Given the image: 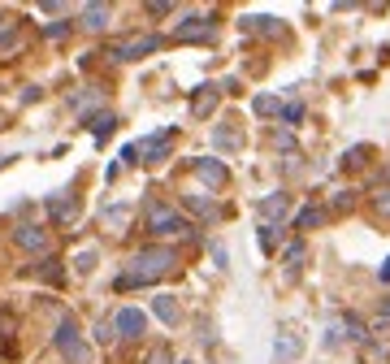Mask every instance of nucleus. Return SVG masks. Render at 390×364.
Here are the masks:
<instances>
[{
  "label": "nucleus",
  "mask_w": 390,
  "mask_h": 364,
  "mask_svg": "<svg viewBox=\"0 0 390 364\" xmlns=\"http://www.w3.org/2000/svg\"><path fill=\"white\" fill-rule=\"evenodd\" d=\"M174 265H178V256H174L170 247H143V251L130 256V269L118 278V291H126V286H148V282H156L160 274H170Z\"/></svg>",
  "instance_id": "1"
},
{
  "label": "nucleus",
  "mask_w": 390,
  "mask_h": 364,
  "mask_svg": "<svg viewBox=\"0 0 390 364\" xmlns=\"http://www.w3.org/2000/svg\"><path fill=\"white\" fill-rule=\"evenodd\" d=\"M52 343H57V351H61L66 364H91V347L83 343L74 317H61V326H57V334H52Z\"/></svg>",
  "instance_id": "2"
},
{
  "label": "nucleus",
  "mask_w": 390,
  "mask_h": 364,
  "mask_svg": "<svg viewBox=\"0 0 390 364\" xmlns=\"http://www.w3.org/2000/svg\"><path fill=\"white\" fill-rule=\"evenodd\" d=\"M148 230H152L156 239H178V234L191 230V222L178 213V208H170V204H152V208H148Z\"/></svg>",
  "instance_id": "3"
},
{
  "label": "nucleus",
  "mask_w": 390,
  "mask_h": 364,
  "mask_svg": "<svg viewBox=\"0 0 390 364\" xmlns=\"http://www.w3.org/2000/svg\"><path fill=\"white\" fill-rule=\"evenodd\" d=\"M156 48H160V35H139V39H126L118 48H108V57L113 61H139V57H148V52H156Z\"/></svg>",
  "instance_id": "4"
},
{
  "label": "nucleus",
  "mask_w": 390,
  "mask_h": 364,
  "mask_svg": "<svg viewBox=\"0 0 390 364\" xmlns=\"http://www.w3.org/2000/svg\"><path fill=\"white\" fill-rule=\"evenodd\" d=\"M113 330H118V338H143V330H148V317L139 308H122L118 317H113Z\"/></svg>",
  "instance_id": "5"
},
{
  "label": "nucleus",
  "mask_w": 390,
  "mask_h": 364,
  "mask_svg": "<svg viewBox=\"0 0 390 364\" xmlns=\"http://www.w3.org/2000/svg\"><path fill=\"white\" fill-rule=\"evenodd\" d=\"M299 351H304V338H299L295 330H277V338H273V360H277V364L299 360Z\"/></svg>",
  "instance_id": "6"
},
{
  "label": "nucleus",
  "mask_w": 390,
  "mask_h": 364,
  "mask_svg": "<svg viewBox=\"0 0 390 364\" xmlns=\"http://www.w3.org/2000/svg\"><path fill=\"white\" fill-rule=\"evenodd\" d=\"M195 174H200V182H208L212 191H217V187H226V182H230V170H226V165H221V161H217V156H200V161H195Z\"/></svg>",
  "instance_id": "7"
},
{
  "label": "nucleus",
  "mask_w": 390,
  "mask_h": 364,
  "mask_svg": "<svg viewBox=\"0 0 390 364\" xmlns=\"http://www.w3.org/2000/svg\"><path fill=\"white\" fill-rule=\"evenodd\" d=\"M287 208H291V195H287V191L265 195V199H260V222H273V226H277V217H287Z\"/></svg>",
  "instance_id": "8"
},
{
  "label": "nucleus",
  "mask_w": 390,
  "mask_h": 364,
  "mask_svg": "<svg viewBox=\"0 0 390 364\" xmlns=\"http://www.w3.org/2000/svg\"><path fill=\"white\" fill-rule=\"evenodd\" d=\"M14 243H18L22 251H48V230H43V226H18Z\"/></svg>",
  "instance_id": "9"
},
{
  "label": "nucleus",
  "mask_w": 390,
  "mask_h": 364,
  "mask_svg": "<svg viewBox=\"0 0 390 364\" xmlns=\"http://www.w3.org/2000/svg\"><path fill=\"white\" fill-rule=\"evenodd\" d=\"M152 312H156V321H165L170 330L183 321V308L174 303V295H156V299H152Z\"/></svg>",
  "instance_id": "10"
},
{
  "label": "nucleus",
  "mask_w": 390,
  "mask_h": 364,
  "mask_svg": "<svg viewBox=\"0 0 390 364\" xmlns=\"http://www.w3.org/2000/svg\"><path fill=\"white\" fill-rule=\"evenodd\" d=\"M78 18H83L87 31H104V26H108V5H83Z\"/></svg>",
  "instance_id": "11"
},
{
  "label": "nucleus",
  "mask_w": 390,
  "mask_h": 364,
  "mask_svg": "<svg viewBox=\"0 0 390 364\" xmlns=\"http://www.w3.org/2000/svg\"><path fill=\"white\" fill-rule=\"evenodd\" d=\"M212 35V26L204 22V18H187L178 31H174V39H208Z\"/></svg>",
  "instance_id": "12"
},
{
  "label": "nucleus",
  "mask_w": 390,
  "mask_h": 364,
  "mask_svg": "<svg viewBox=\"0 0 390 364\" xmlns=\"http://www.w3.org/2000/svg\"><path fill=\"white\" fill-rule=\"evenodd\" d=\"M325 226V208H299L295 213V230H317Z\"/></svg>",
  "instance_id": "13"
},
{
  "label": "nucleus",
  "mask_w": 390,
  "mask_h": 364,
  "mask_svg": "<svg viewBox=\"0 0 390 364\" xmlns=\"http://www.w3.org/2000/svg\"><path fill=\"white\" fill-rule=\"evenodd\" d=\"M87 126H91V135H96V139H104L108 130L118 126V118H113V113H96V118H87Z\"/></svg>",
  "instance_id": "14"
},
{
  "label": "nucleus",
  "mask_w": 390,
  "mask_h": 364,
  "mask_svg": "<svg viewBox=\"0 0 390 364\" xmlns=\"http://www.w3.org/2000/svg\"><path fill=\"white\" fill-rule=\"evenodd\" d=\"M212 104H217V87H200V95H195V100H191V109H195V113H200V118H204V113H208V109H212Z\"/></svg>",
  "instance_id": "15"
},
{
  "label": "nucleus",
  "mask_w": 390,
  "mask_h": 364,
  "mask_svg": "<svg viewBox=\"0 0 390 364\" xmlns=\"http://www.w3.org/2000/svg\"><path fill=\"white\" fill-rule=\"evenodd\" d=\"M48 208H52V217H57V222H70V217H74V199H66V195H61V199L52 195Z\"/></svg>",
  "instance_id": "16"
},
{
  "label": "nucleus",
  "mask_w": 390,
  "mask_h": 364,
  "mask_svg": "<svg viewBox=\"0 0 390 364\" xmlns=\"http://www.w3.org/2000/svg\"><path fill=\"white\" fill-rule=\"evenodd\" d=\"M22 43V31L18 26H9V31H0V57H9V52Z\"/></svg>",
  "instance_id": "17"
},
{
  "label": "nucleus",
  "mask_w": 390,
  "mask_h": 364,
  "mask_svg": "<svg viewBox=\"0 0 390 364\" xmlns=\"http://www.w3.org/2000/svg\"><path fill=\"white\" fill-rule=\"evenodd\" d=\"M252 109H256L260 118H269V113H277V109H282V104H277V95H256V104H252Z\"/></svg>",
  "instance_id": "18"
},
{
  "label": "nucleus",
  "mask_w": 390,
  "mask_h": 364,
  "mask_svg": "<svg viewBox=\"0 0 390 364\" xmlns=\"http://www.w3.org/2000/svg\"><path fill=\"white\" fill-rule=\"evenodd\" d=\"M260 247H265V251L277 247V226H273V222H260Z\"/></svg>",
  "instance_id": "19"
},
{
  "label": "nucleus",
  "mask_w": 390,
  "mask_h": 364,
  "mask_svg": "<svg viewBox=\"0 0 390 364\" xmlns=\"http://www.w3.org/2000/svg\"><path fill=\"white\" fill-rule=\"evenodd\" d=\"M143 364H174V351L160 343V347H152V351H148V360H143Z\"/></svg>",
  "instance_id": "20"
},
{
  "label": "nucleus",
  "mask_w": 390,
  "mask_h": 364,
  "mask_svg": "<svg viewBox=\"0 0 390 364\" xmlns=\"http://www.w3.org/2000/svg\"><path fill=\"white\" fill-rule=\"evenodd\" d=\"M364 156H369V147H364V143H356V147L343 156V165H347V170H356V165H364Z\"/></svg>",
  "instance_id": "21"
},
{
  "label": "nucleus",
  "mask_w": 390,
  "mask_h": 364,
  "mask_svg": "<svg viewBox=\"0 0 390 364\" xmlns=\"http://www.w3.org/2000/svg\"><path fill=\"white\" fill-rule=\"evenodd\" d=\"M74 269H78V274H91V269H96V251H78Z\"/></svg>",
  "instance_id": "22"
},
{
  "label": "nucleus",
  "mask_w": 390,
  "mask_h": 364,
  "mask_svg": "<svg viewBox=\"0 0 390 364\" xmlns=\"http://www.w3.org/2000/svg\"><path fill=\"white\" fill-rule=\"evenodd\" d=\"M126 217H130V208H104V222L108 226H122Z\"/></svg>",
  "instance_id": "23"
},
{
  "label": "nucleus",
  "mask_w": 390,
  "mask_h": 364,
  "mask_svg": "<svg viewBox=\"0 0 390 364\" xmlns=\"http://www.w3.org/2000/svg\"><path fill=\"white\" fill-rule=\"evenodd\" d=\"M43 35H48V39H66V35H70V22H48Z\"/></svg>",
  "instance_id": "24"
},
{
  "label": "nucleus",
  "mask_w": 390,
  "mask_h": 364,
  "mask_svg": "<svg viewBox=\"0 0 390 364\" xmlns=\"http://www.w3.org/2000/svg\"><path fill=\"white\" fill-rule=\"evenodd\" d=\"M39 278H48V282H61V269H57V260H43V265H39Z\"/></svg>",
  "instance_id": "25"
},
{
  "label": "nucleus",
  "mask_w": 390,
  "mask_h": 364,
  "mask_svg": "<svg viewBox=\"0 0 390 364\" xmlns=\"http://www.w3.org/2000/svg\"><path fill=\"white\" fill-rule=\"evenodd\" d=\"M343 338H347V334H343V326H329V334H325V347H329V351H334V347H343Z\"/></svg>",
  "instance_id": "26"
},
{
  "label": "nucleus",
  "mask_w": 390,
  "mask_h": 364,
  "mask_svg": "<svg viewBox=\"0 0 390 364\" xmlns=\"http://www.w3.org/2000/svg\"><path fill=\"white\" fill-rule=\"evenodd\" d=\"M282 118L295 126V122H304V104H287V109H282Z\"/></svg>",
  "instance_id": "27"
},
{
  "label": "nucleus",
  "mask_w": 390,
  "mask_h": 364,
  "mask_svg": "<svg viewBox=\"0 0 390 364\" xmlns=\"http://www.w3.org/2000/svg\"><path fill=\"white\" fill-rule=\"evenodd\" d=\"M212 139H217L221 147H239V135H235V130H217Z\"/></svg>",
  "instance_id": "28"
},
{
  "label": "nucleus",
  "mask_w": 390,
  "mask_h": 364,
  "mask_svg": "<svg viewBox=\"0 0 390 364\" xmlns=\"http://www.w3.org/2000/svg\"><path fill=\"white\" fill-rule=\"evenodd\" d=\"M108 338H118V330L108 326V321H100V326H96V343H108Z\"/></svg>",
  "instance_id": "29"
},
{
  "label": "nucleus",
  "mask_w": 390,
  "mask_h": 364,
  "mask_svg": "<svg viewBox=\"0 0 390 364\" xmlns=\"http://www.w3.org/2000/svg\"><path fill=\"white\" fill-rule=\"evenodd\" d=\"M187 204H191V208H195V213H204V217H208V213H212V204H208V199H200V195H187Z\"/></svg>",
  "instance_id": "30"
},
{
  "label": "nucleus",
  "mask_w": 390,
  "mask_h": 364,
  "mask_svg": "<svg viewBox=\"0 0 390 364\" xmlns=\"http://www.w3.org/2000/svg\"><path fill=\"white\" fill-rule=\"evenodd\" d=\"M287 260H291V265H299V260H304V243H291L287 247Z\"/></svg>",
  "instance_id": "31"
},
{
  "label": "nucleus",
  "mask_w": 390,
  "mask_h": 364,
  "mask_svg": "<svg viewBox=\"0 0 390 364\" xmlns=\"http://www.w3.org/2000/svg\"><path fill=\"white\" fill-rule=\"evenodd\" d=\"M351 204H356V191H343V195H339V213H347Z\"/></svg>",
  "instance_id": "32"
},
{
  "label": "nucleus",
  "mask_w": 390,
  "mask_h": 364,
  "mask_svg": "<svg viewBox=\"0 0 390 364\" xmlns=\"http://www.w3.org/2000/svg\"><path fill=\"white\" fill-rule=\"evenodd\" d=\"M373 204H377V213H390V191H381V195H377Z\"/></svg>",
  "instance_id": "33"
},
{
  "label": "nucleus",
  "mask_w": 390,
  "mask_h": 364,
  "mask_svg": "<svg viewBox=\"0 0 390 364\" xmlns=\"http://www.w3.org/2000/svg\"><path fill=\"white\" fill-rule=\"evenodd\" d=\"M377 312H381V321H390V295L381 299V308H377Z\"/></svg>",
  "instance_id": "34"
},
{
  "label": "nucleus",
  "mask_w": 390,
  "mask_h": 364,
  "mask_svg": "<svg viewBox=\"0 0 390 364\" xmlns=\"http://www.w3.org/2000/svg\"><path fill=\"white\" fill-rule=\"evenodd\" d=\"M381 282H390V256H386V265H381Z\"/></svg>",
  "instance_id": "35"
},
{
  "label": "nucleus",
  "mask_w": 390,
  "mask_h": 364,
  "mask_svg": "<svg viewBox=\"0 0 390 364\" xmlns=\"http://www.w3.org/2000/svg\"><path fill=\"white\" fill-rule=\"evenodd\" d=\"M0 170H5V156H0Z\"/></svg>",
  "instance_id": "36"
},
{
  "label": "nucleus",
  "mask_w": 390,
  "mask_h": 364,
  "mask_svg": "<svg viewBox=\"0 0 390 364\" xmlns=\"http://www.w3.org/2000/svg\"><path fill=\"white\" fill-rule=\"evenodd\" d=\"M183 364H195V360H183Z\"/></svg>",
  "instance_id": "37"
}]
</instances>
